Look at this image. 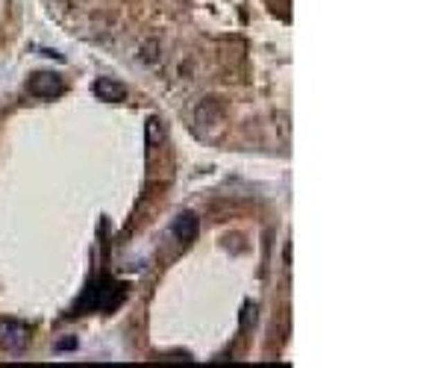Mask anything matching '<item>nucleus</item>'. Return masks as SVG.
Here are the masks:
<instances>
[{
  "instance_id": "obj_5",
  "label": "nucleus",
  "mask_w": 441,
  "mask_h": 368,
  "mask_svg": "<svg viewBox=\"0 0 441 368\" xmlns=\"http://www.w3.org/2000/svg\"><path fill=\"white\" fill-rule=\"evenodd\" d=\"M71 348H77V339H62L56 345V351H71Z\"/></svg>"
},
{
  "instance_id": "obj_2",
  "label": "nucleus",
  "mask_w": 441,
  "mask_h": 368,
  "mask_svg": "<svg viewBox=\"0 0 441 368\" xmlns=\"http://www.w3.org/2000/svg\"><path fill=\"white\" fill-rule=\"evenodd\" d=\"M30 345V327L21 321H3L0 324V348L6 353H21Z\"/></svg>"
},
{
  "instance_id": "obj_1",
  "label": "nucleus",
  "mask_w": 441,
  "mask_h": 368,
  "mask_svg": "<svg viewBox=\"0 0 441 368\" xmlns=\"http://www.w3.org/2000/svg\"><path fill=\"white\" fill-rule=\"evenodd\" d=\"M27 92L33 97H44V101H53V97L65 94V80L53 71H39L27 80Z\"/></svg>"
},
{
  "instance_id": "obj_4",
  "label": "nucleus",
  "mask_w": 441,
  "mask_h": 368,
  "mask_svg": "<svg viewBox=\"0 0 441 368\" xmlns=\"http://www.w3.org/2000/svg\"><path fill=\"white\" fill-rule=\"evenodd\" d=\"M198 215L194 212H182L177 221H174V236L180 239V244H191L194 236H198Z\"/></svg>"
},
{
  "instance_id": "obj_3",
  "label": "nucleus",
  "mask_w": 441,
  "mask_h": 368,
  "mask_svg": "<svg viewBox=\"0 0 441 368\" xmlns=\"http://www.w3.org/2000/svg\"><path fill=\"white\" fill-rule=\"evenodd\" d=\"M92 92L101 97V101H106V103H121L127 97V89L121 85L118 80H112V77H101V80H94L92 83Z\"/></svg>"
}]
</instances>
